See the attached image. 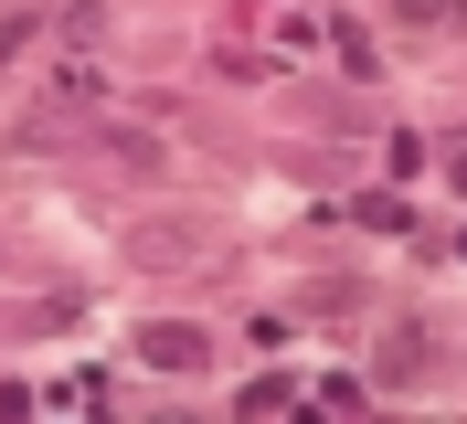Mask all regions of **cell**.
Instances as JSON below:
<instances>
[{
  "instance_id": "cell-1",
  "label": "cell",
  "mask_w": 467,
  "mask_h": 424,
  "mask_svg": "<svg viewBox=\"0 0 467 424\" xmlns=\"http://www.w3.org/2000/svg\"><path fill=\"white\" fill-rule=\"evenodd\" d=\"M202 254H213V223H181V212L128 233V265H149V276H181V265H202Z\"/></svg>"
},
{
  "instance_id": "cell-2",
  "label": "cell",
  "mask_w": 467,
  "mask_h": 424,
  "mask_svg": "<svg viewBox=\"0 0 467 424\" xmlns=\"http://www.w3.org/2000/svg\"><path fill=\"white\" fill-rule=\"evenodd\" d=\"M139 350H149L160 371H202V361H213V339H202V329H181V318H149Z\"/></svg>"
},
{
  "instance_id": "cell-3",
  "label": "cell",
  "mask_w": 467,
  "mask_h": 424,
  "mask_svg": "<svg viewBox=\"0 0 467 424\" xmlns=\"http://www.w3.org/2000/svg\"><path fill=\"white\" fill-rule=\"evenodd\" d=\"M425 361H436V339H425V329H393V339H382V382H425Z\"/></svg>"
},
{
  "instance_id": "cell-4",
  "label": "cell",
  "mask_w": 467,
  "mask_h": 424,
  "mask_svg": "<svg viewBox=\"0 0 467 424\" xmlns=\"http://www.w3.org/2000/svg\"><path fill=\"white\" fill-rule=\"evenodd\" d=\"M393 11H404L414 32H457V0H393Z\"/></svg>"
},
{
  "instance_id": "cell-5",
  "label": "cell",
  "mask_w": 467,
  "mask_h": 424,
  "mask_svg": "<svg viewBox=\"0 0 467 424\" xmlns=\"http://www.w3.org/2000/svg\"><path fill=\"white\" fill-rule=\"evenodd\" d=\"M446 181H457V191H467V149H457V160H446Z\"/></svg>"
}]
</instances>
